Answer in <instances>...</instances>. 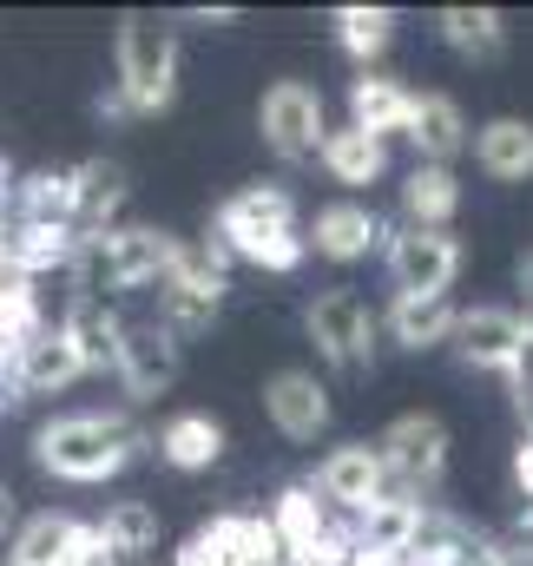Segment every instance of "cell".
Masks as SVG:
<instances>
[{
  "mask_svg": "<svg viewBox=\"0 0 533 566\" xmlns=\"http://www.w3.org/2000/svg\"><path fill=\"white\" fill-rule=\"evenodd\" d=\"M211 244L238 264H258V271H296L310 258L303 244V211H296V191L290 185H244L218 205L211 218Z\"/></svg>",
  "mask_w": 533,
  "mask_h": 566,
  "instance_id": "cell-1",
  "label": "cell"
},
{
  "mask_svg": "<svg viewBox=\"0 0 533 566\" xmlns=\"http://www.w3.org/2000/svg\"><path fill=\"white\" fill-rule=\"evenodd\" d=\"M138 448H145V434H138L119 409H113V416H106V409H80V416H53V422L33 428V461H40V474L73 481V488H100V481L126 474L138 461Z\"/></svg>",
  "mask_w": 533,
  "mask_h": 566,
  "instance_id": "cell-2",
  "label": "cell"
},
{
  "mask_svg": "<svg viewBox=\"0 0 533 566\" xmlns=\"http://www.w3.org/2000/svg\"><path fill=\"white\" fill-rule=\"evenodd\" d=\"M178 238L151 231V224H113V231H80V258H73V290L86 296H126L145 283H165Z\"/></svg>",
  "mask_w": 533,
  "mask_h": 566,
  "instance_id": "cell-3",
  "label": "cell"
},
{
  "mask_svg": "<svg viewBox=\"0 0 533 566\" xmlns=\"http://www.w3.org/2000/svg\"><path fill=\"white\" fill-rule=\"evenodd\" d=\"M113 66H119L113 93H119V106H126L133 119L165 113V106L178 99V33H171L165 20L126 13V20H119V40H113Z\"/></svg>",
  "mask_w": 533,
  "mask_h": 566,
  "instance_id": "cell-4",
  "label": "cell"
},
{
  "mask_svg": "<svg viewBox=\"0 0 533 566\" xmlns=\"http://www.w3.org/2000/svg\"><path fill=\"white\" fill-rule=\"evenodd\" d=\"M303 329L316 343V356L336 369V376H369L376 369V349H383V316L369 310V296L356 283H330L310 296L303 310Z\"/></svg>",
  "mask_w": 533,
  "mask_h": 566,
  "instance_id": "cell-5",
  "label": "cell"
},
{
  "mask_svg": "<svg viewBox=\"0 0 533 566\" xmlns=\"http://www.w3.org/2000/svg\"><path fill=\"white\" fill-rule=\"evenodd\" d=\"M376 454L389 468V494L428 507V494H441V481H448V422L428 409H408L376 434Z\"/></svg>",
  "mask_w": 533,
  "mask_h": 566,
  "instance_id": "cell-6",
  "label": "cell"
},
{
  "mask_svg": "<svg viewBox=\"0 0 533 566\" xmlns=\"http://www.w3.org/2000/svg\"><path fill=\"white\" fill-rule=\"evenodd\" d=\"M454 356L468 363V369H488V376H521L533 363V323L521 310H508V303H474V310H461L454 316Z\"/></svg>",
  "mask_w": 533,
  "mask_h": 566,
  "instance_id": "cell-7",
  "label": "cell"
},
{
  "mask_svg": "<svg viewBox=\"0 0 533 566\" xmlns=\"http://www.w3.org/2000/svg\"><path fill=\"white\" fill-rule=\"evenodd\" d=\"M258 133L283 165H310L323 151V133H330V106L310 80H270L264 99H258Z\"/></svg>",
  "mask_w": 533,
  "mask_h": 566,
  "instance_id": "cell-8",
  "label": "cell"
},
{
  "mask_svg": "<svg viewBox=\"0 0 533 566\" xmlns=\"http://www.w3.org/2000/svg\"><path fill=\"white\" fill-rule=\"evenodd\" d=\"M383 264H389V283L396 296H448L468 251L454 231H415V224H396L389 244H383Z\"/></svg>",
  "mask_w": 533,
  "mask_h": 566,
  "instance_id": "cell-9",
  "label": "cell"
},
{
  "mask_svg": "<svg viewBox=\"0 0 533 566\" xmlns=\"http://www.w3.org/2000/svg\"><path fill=\"white\" fill-rule=\"evenodd\" d=\"M310 488H316V501H323L330 514L349 521V514H363V507H376V501L389 494V468H383L376 441H343V448H330V454L316 461Z\"/></svg>",
  "mask_w": 533,
  "mask_h": 566,
  "instance_id": "cell-10",
  "label": "cell"
},
{
  "mask_svg": "<svg viewBox=\"0 0 533 566\" xmlns=\"http://www.w3.org/2000/svg\"><path fill=\"white\" fill-rule=\"evenodd\" d=\"M303 244L323 258V264H363L376 244H389V224L376 205L363 198H330L310 224H303Z\"/></svg>",
  "mask_w": 533,
  "mask_h": 566,
  "instance_id": "cell-11",
  "label": "cell"
},
{
  "mask_svg": "<svg viewBox=\"0 0 533 566\" xmlns=\"http://www.w3.org/2000/svg\"><path fill=\"white\" fill-rule=\"evenodd\" d=\"M178 369H185V349H178L158 323H126V343H119L113 376H119V389H126L133 402H158V396L178 382Z\"/></svg>",
  "mask_w": 533,
  "mask_h": 566,
  "instance_id": "cell-12",
  "label": "cell"
},
{
  "mask_svg": "<svg viewBox=\"0 0 533 566\" xmlns=\"http://www.w3.org/2000/svg\"><path fill=\"white\" fill-rule=\"evenodd\" d=\"M264 416L283 441H316L330 428V382L316 369H276L264 382Z\"/></svg>",
  "mask_w": 533,
  "mask_h": 566,
  "instance_id": "cell-13",
  "label": "cell"
},
{
  "mask_svg": "<svg viewBox=\"0 0 533 566\" xmlns=\"http://www.w3.org/2000/svg\"><path fill=\"white\" fill-rule=\"evenodd\" d=\"M80 554H93V527L73 514H53V507L20 514V527L7 541V566H66Z\"/></svg>",
  "mask_w": 533,
  "mask_h": 566,
  "instance_id": "cell-14",
  "label": "cell"
},
{
  "mask_svg": "<svg viewBox=\"0 0 533 566\" xmlns=\"http://www.w3.org/2000/svg\"><path fill=\"white\" fill-rule=\"evenodd\" d=\"M60 329H66V343L80 349L86 376H106V369L119 363V343H126V316H119L106 296H86V290H73V296H66V316H60Z\"/></svg>",
  "mask_w": 533,
  "mask_h": 566,
  "instance_id": "cell-15",
  "label": "cell"
},
{
  "mask_svg": "<svg viewBox=\"0 0 533 566\" xmlns=\"http://www.w3.org/2000/svg\"><path fill=\"white\" fill-rule=\"evenodd\" d=\"M80 376H86L80 349L66 343L60 323H46V329L13 356V402H27V396H60V389H73Z\"/></svg>",
  "mask_w": 533,
  "mask_h": 566,
  "instance_id": "cell-16",
  "label": "cell"
},
{
  "mask_svg": "<svg viewBox=\"0 0 533 566\" xmlns=\"http://www.w3.org/2000/svg\"><path fill=\"white\" fill-rule=\"evenodd\" d=\"M401 139L415 145V165H454L468 139H474V126H468V113H461V99H448V93H415V113H408V133Z\"/></svg>",
  "mask_w": 533,
  "mask_h": 566,
  "instance_id": "cell-17",
  "label": "cell"
},
{
  "mask_svg": "<svg viewBox=\"0 0 533 566\" xmlns=\"http://www.w3.org/2000/svg\"><path fill=\"white\" fill-rule=\"evenodd\" d=\"M270 527H276V541H283V554H290V566L296 560H310L316 547H330L336 534H343V521L316 501V488L310 481H296V488H283L276 494V507L264 514Z\"/></svg>",
  "mask_w": 533,
  "mask_h": 566,
  "instance_id": "cell-18",
  "label": "cell"
},
{
  "mask_svg": "<svg viewBox=\"0 0 533 566\" xmlns=\"http://www.w3.org/2000/svg\"><path fill=\"white\" fill-rule=\"evenodd\" d=\"M73 258H80V231L73 224H27V218L7 224V271L13 277L40 283V277H53V271L73 277Z\"/></svg>",
  "mask_w": 533,
  "mask_h": 566,
  "instance_id": "cell-19",
  "label": "cell"
},
{
  "mask_svg": "<svg viewBox=\"0 0 533 566\" xmlns=\"http://www.w3.org/2000/svg\"><path fill=\"white\" fill-rule=\"evenodd\" d=\"M454 316H461L454 296H389L383 336H389L396 349H408V356H421V349H441V343L454 336Z\"/></svg>",
  "mask_w": 533,
  "mask_h": 566,
  "instance_id": "cell-20",
  "label": "cell"
},
{
  "mask_svg": "<svg viewBox=\"0 0 533 566\" xmlns=\"http://www.w3.org/2000/svg\"><path fill=\"white\" fill-rule=\"evenodd\" d=\"M408 113H415V93L401 80H389V73H356L349 80V126L356 133L389 145L396 133H408Z\"/></svg>",
  "mask_w": 533,
  "mask_h": 566,
  "instance_id": "cell-21",
  "label": "cell"
},
{
  "mask_svg": "<svg viewBox=\"0 0 533 566\" xmlns=\"http://www.w3.org/2000/svg\"><path fill=\"white\" fill-rule=\"evenodd\" d=\"M316 165L330 171V185H343V191H369V185L389 178V145L369 139V133H356V126H330V133H323V151H316Z\"/></svg>",
  "mask_w": 533,
  "mask_h": 566,
  "instance_id": "cell-22",
  "label": "cell"
},
{
  "mask_svg": "<svg viewBox=\"0 0 533 566\" xmlns=\"http://www.w3.org/2000/svg\"><path fill=\"white\" fill-rule=\"evenodd\" d=\"M151 448H158L165 468H178V474H205V468H218V454H224V428L211 422L205 409H178V416L158 422Z\"/></svg>",
  "mask_w": 533,
  "mask_h": 566,
  "instance_id": "cell-23",
  "label": "cell"
},
{
  "mask_svg": "<svg viewBox=\"0 0 533 566\" xmlns=\"http://www.w3.org/2000/svg\"><path fill=\"white\" fill-rule=\"evenodd\" d=\"M421 521H428V507H421V501L383 494L376 507L349 514V541H356V554H408V547L421 541Z\"/></svg>",
  "mask_w": 533,
  "mask_h": 566,
  "instance_id": "cell-24",
  "label": "cell"
},
{
  "mask_svg": "<svg viewBox=\"0 0 533 566\" xmlns=\"http://www.w3.org/2000/svg\"><path fill=\"white\" fill-rule=\"evenodd\" d=\"M454 211H461L454 165H415L401 178V224H415V231H454Z\"/></svg>",
  "mask_w": 533,
  "mask_h": 566,
  "instance_id": "cell-25",
  "label": "cell"
},
{
  "mask_svg": "<svg viewBox=\"0 0 533 566\" xmlns=\"http://www.w3.org/2000/svg\"><path fill=\"white\" fill-rule=\"evenodd\" d=\"M468 145H474L481 178H494V185H527L533 178V126L527 119H488Z\"/></svg>",
  "mask_w": 533,
  "mask_h": 566,
  "instance_id": "cell-26",
  "label": "cell"
},
{
  "mask_svg": "<svg viewBox=\"0 0 533 566\" xmlns=\"http://www.w3.org/2000/svg\"><path fill=\"white\" fill-rule=\"evenodd\" d=\"M13 218H27V224H73L80 231V185H73V171H27L13 185Z\"/></svg>",
  "mask_w": 533,
  "mask_h": 566,
  "instance_id": "cell-27",
  "label": "cell"
},
{
  "mask_svg": "<svg viewBox=\"0 0 533 566\" xmlns=\"http://www.w3.org/2000/svg\"><path fill=\"white\" fill-rule=\"evenodd\" d=\"M441 40L474 60V66H494L508 53V20L494 7H441Z\"/></svg>",
  "mask_w": 533,
  "mask_h": 566,
  "instance_id": "cell-28",
  "label": "cell"
},
{
  "mask_svg": "<svg viewBox=\"0 0 533 566\" xmlns=\"http://www.w3.org/2000/svg\"><path fill=\"white\" fill-rule=\"evenodd\" d=\"M73 185H80V231H113V218L126 205V171L113 158H86V165H73Z\"/></svg>",
  "mask_w": 533,
  "mask_h": 566,
  "instance_id": "cell-29",
  "label": "cell"
},
{
  "mask_svg": "<svg viewBox=\"0 0 533 566\" xmlns=\"http://www.w3.org/2000/svg\"><path fill=\"white\" fill-rule=\"evenodd\" d=\"M165 283H171V290H191V296H211V303H224V290H231V258H224L211 238H205V244H185V238H178Z\"/></svg>",
  "mask_w": 533,
  "mask_h": 566,
  "instance_id": "cell-30",
  "label": "cell"
},
{
  "mask_svg": "<svg viewBox=\"0 0 533 566\" xmlns=\"http://www.w3.org/2000/svg\"><path fill=\"white\" fill-rule=\"evenodd\" d=\"M396 40V13L389 7H336V46L369 73V60H383Z\"/></svg>",
  "mask_w": 533,
  "mask_h": 566,
  "instance_id": "cell-31",
  "label": "cell"
},
{
  "mask_svg": "<svg viewBox=\"0 0 533 566\" xmlns=\"http://www.w3.org/2000/svg\"><path fill=\"white\" fill-rule=\"evenodd\" d=\"M93 534L113 541V547H151L158 554V507L151 501H119V507H106L93 521Z\"/></svg>",
  "mask_w": 533,
  "mask_h": 566,
  "instance_id": "cell-32",
  "label": "cell"
},
{
  "mask_svg": "<svg viewBox=\"0 0 533 566\" xmlns=\"http://www.w3.org/2000/svg\"><path fill=\"white\" fill-rule=\"evenodd\" d=\"M501 547H508L514 566H533V507H521V521H514V534H508Z\"/></svg>",
  "mask_w": 533,
  "mask_h": 566,
  "instance_id": "cell-33",
  "label": "cell"
},
{
  "mask_svg": "<svg viewBox=\"0 0 533 566\" xmlns=\"http://www.w3.org/2000/svg\"><path fill=\"white\" fill-rule=\"evenodd\" d=\"M514 488H521V501L533 507V434H521V448H514Z\"/></svg>",
  "mask_w": 533,
  "mask_h": 566,
  "instance_id": "cell-34",
  "label": "cell"
},
{
  "mask_svg": "<svg viewBox=\"0 0 533 566\" xmlns=\"http://www.w3.org/2000/svg\"><path fill=\"white\" fill-rule=\"evenodd\" d=\"M13 527H20V501H13V488L0 481V547L13 541Z\"/></svg>",
  "mask_w": 533,
  "mask_h": 566,
  "instance_id": "cell-35",
  "label": "cell"
},
{
  "mask_svg": "<svg viewBox=\"0 0 533 566\" xmlns=\"http://www.w3.org/2000/svg\"><path fill=\"white\" fill-rule=\"evenodd\" d=\"M66 566H100V560H93V554H80V560H66Z\"/></svg>",
  "mask_w": 533,
  "mask_h": 566,
  "instance_id": "cell-36",
  "label": "cell"
}]
</instances>
